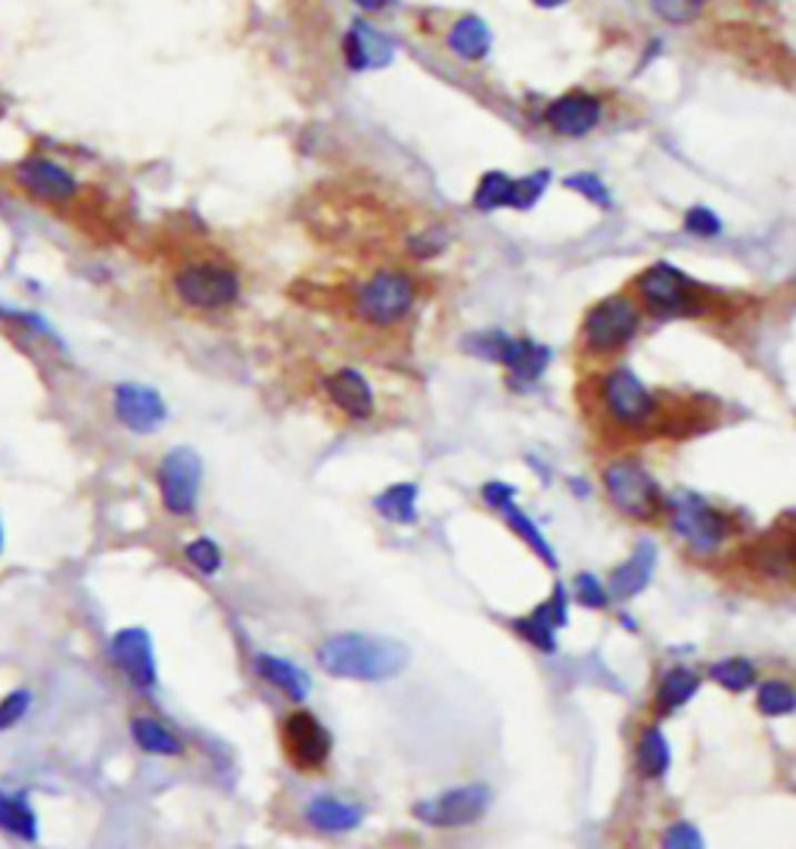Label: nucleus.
<instances>
[{
	"instance_id": "obj_1",
	"label": "nucleus",
	"mask_w": 796,
	"mask_h": 849,
	"mask_svg": "<svg viewBox=\"0 0 796 849\" xmlns=\"http://www.w3.org/2000/svg\"><path fill=\"white\" fill-rule=\"evenodd\" d=\"M318 663L333 678L386 681V678L405 673L407 663H411V650L395 638L343 631V635H330L328 641L318 647Z\"/></svg>"
},
{
	"instance_id": "obj_2",
	"label": "nucleus",
	"mask_w": 796,
	"mask_h": 849,
	"mask_svg": "<svg viewBox=\"0 0 796 849\" xmlns=\"http://www.w3.org/2000/svg\"><path fill=\"white\" fill-rule=\"evenodd\" d=\"M663 514L669 519L672 533L685 538L687 548L697 554H716L734 535V519L697 492H685V488L672 492Z\"/></svg>"
},
{
	"instance_id": "obj_3",
	"label": "nucleus",
	"mask_w": 796,
	"mask_h": 849,
	"mask_svg": "<svg viewBox=\"0 0 796 849\" xmlns=\"http://www.w3.org/2000/svg\"><path fill=\"white\" fill-rule=\"evenodd\" d=\"M172 293L181 305H188L193 312H224L240 300L243 283L231 265L200 259V262H184L174 267Z\"/></svg>"
},
{
	"instance_id": "obj_4",
	"label": "nucleus",
	"mask_w": 796,
	"mask_h": 849,
	"mask_svg": "<svg viewBox=\"0 0 796 849\" xmlns=\"http://www.w3.org/2000/svg\"><path fill=\"white\" fill-rule=\"evenodd\" d=\"M601 479L609 504L635 523H654L666 507L663 488L638 461H609Z\"/></svg>"
},
{
	"instance_id": "obj_5",
	"label": "nucleus",
	"mask_w": 796,
	"mask_h": 849,
	"mask_svg": "<svg viewBox=\"0 0 796 849\" xmlns=\"http://www.w3.org/2000/svg\"><path fill=\"white\" fill-rule=\"evenodd\" d=\"M417 302V283L405 271H376L355 293V315L371 327H395L411 315Z\"/></svg>"
},
{
	"instance_id": "obj_6",
	"label": "nucleus",
	"mask_w": 796,
	"mask_h": 849,
	"mask_svg": "<svg viewBox=\"0 0 796 849\" xmlns=\"http://www.w3.org/2000/svg\"><path fill=\"white\" fill-rule=\"evenodd\" d=\"M488 802H492V787L485 785V781H470V785L452 787V790H445L439 797L414 802L411 812L426 828L449 831V828L476 825L488 812Z\"/></svg>"
},
{
	"instance_id": "obj_7",
	"label": "nucleus",
	"mask_w": 796,
	"mask_h": 849,
	"mask_svg": "<svg viewBox=\"0 0 796 849\" xmlns=\"http://www.w3.org/2000/svg\"><path fill=\"white\" fill-rule=\"evenodd\" d=\"M638 300L654 312L656 317H682L701 312V296L694 283L669 262H654L635 281Z\"/></svg>"
},
{
	"instance_id": "obj_8",
	"label": "nucleus",
	"mask_w": 796,
	"mask_h": 849,
	"mask_svg": "<svg viewBox=\"0 0 796 849\" xmlns=\"http://www.w3.org/2000/svg\"><path fill=\"white\" fill-rule=\"evenodd\" d=\"M601 402L607 417L623 429H647L656 421V398L654 393L641 383L638 374H632L628 367L609 371L601 383Z\"/></svg>"
},
{
	"instance_id": "obj_9",
	"label": "nucleus",
	"mask_w": 796,
	"mask_h": 849,
	"mask_svg": "<svg viewBox=\"0 0 796 849\" xmlns=\"http://www.w3.org/2000/svg\"><path fill=\"white\" fill-rule=\"evenodd\" d=\"M159 498L162 507L174 514V517H190L197 511V498H200V483H203V461L200 455L181 445L165 452V457L159 461L157 471Z\"/></svg>"
},
{
	"instance_id": "obj_10",
	"label": "nucleus",
	"mask_w": 796,
	"mask_h": 849,
	"mask_svg": "<svg viewBox=\"0 0 796 849\" xmlns=\"http://www.w3.org/2000/svg\"><path fill=\"white\" fill-rule=\"evenodd\" d=\"M281 747L286 762L299 771H321L333 754L328 725L309 709H293L281 722Z\"/></svg>"
},
{
	"instance_id": "obj_11",
	"label": "nucleus",
	"mask_w": 796,
	"mask_h": 849,
	"mask_svg": "<svg viewBox=\"0 0 796 849\" xmlns=\"http://www.w3.org/2000/svg\"><path fill=\"white\" fill-rule=\"evenodd\" d=\"M641 327V309L625 296H609L585 315V346L597 355L625 348Z\"/></svg>"
},
{
	"instance_id": "obj_12",
	"label": "nucleus",
	"mask_w": 796,
	"mask_h": 849,
	"mask_svg": "<svg viewBox=\"0 0 796 849\" xmlns=\"http://www.w3.org/2000/svg\"><path fill=\"white\" fill-rule=\"evenodd\" d=\"M744 564L772 583L796 585V529H772L740 550Z\"/></svg>"
},
{
	"instance_id": "obj_13",
	"label": "nucleus",
	"mask_w": 796,
	"mask_h": 849,
	"mask_svg": "<svg viewBox=\"0 0 796 849\" xmlns=\"http://www.w3.org/2000/svg\"><path fill=\"white\" fill-rule=\"evenodd\" d=\"M112 411H115L119 424L128 426L138 436H150L169 421L165 398L153 386H143V383H119L112 390Z\"/></svg>"
},
{
	"instance_id": "obj_14",
	"label": "nucleus",
	"mask_w": 796,
	"mask_h": 849,
	"mask_svg": "<svg viewBox=\"0 0 796 849\" xmlns=\"http://www.w3.org/2000/svg\"><path fill=\"white\" fill-rule=\"evenodd\" d=\"M17 184L41 203H69L79 193V178L50 156H26L17 165Z\"/></svg>"
},
{
	"instance_id": "obj_15",
	"label": "nucleus",
	"mask_w": 796,
	"mask_h": 849,
	"mask_svg": "<svg viewBox=\"0 0 796 849\" xmlns=\"http://www.w3.org/2000/svg\"><path fill=\"white\" fill-rule=\"evenodd\" d=\"M110 650L115 666L122 669V676H125L134 688L150 691V688L157 685V657H153V641H150L147 629H138V626L119 629L112 635Z\"/></svg>"
},
{
	"instance_id": "obj_16",
	"label": "nucleus",
	"mask_w": 796,
	"mask_h": 849,
	"mask_svg": "<svg viewBox=\"0 0 796 849\" xmlns=\"http://www.w3.org/2000/svg\"><path fill=\"white\" fill-rule=\"evenodd\" d=\"M604 119V103L588 91H570L554 100L545 112L547 128L561 138H585Z\"/></svg>"
},
{
	"instance_id": "obj_17",
	"label": "nucleus",
	"mask_w": 796,
	"mask_h": 849,
	"mask_svg": "<svg viewBox=\"0 0 796 849\" xmlns=\"http://www.w3.org/2000/svg\"><path fill=\"white\" fill-rule=\"evenodd\" d=\"M324 393L328 398L343 411L345 417L352 421H367L374 414V390L364 374H359L355 367H340L324 380Z\"/></svg>"
},
{
	"instance_id": "obj_18",
	"label": "nucleus",
	"mask_w": 796,
	"mask_h": 849,
	"mask_svg": "<svg viewBox=\"0 0 796 849\" xmlns=\"http://www.w3.org/2000/svg\"><path fill=\"white\" fill-rule=\"evenodd\" d=\"M345 65L352 72H367V69H383L392 63V41L380 34L367 22H355L343 38Z\"/></svg>"
},
{
	"instance_id": "obj_19",
	"label": "nucleus",
	"mask_w": 796,
	"mask_h": 849,
	"mask_svg": "<svg viewBox=\"0 0 796 849\" xmlns=\"http://www.w3.org/2000/svg\"><path fill=\"white\" fill-rule=\"evenodd\" d=\"M656 569V548L651 542H641L638 548L632 550V557L623 560L609 573L607 592L613 600H632L635 595H641L647 583L654 579Z\"/></svg>"
},
{
	"instance_id": "obj_20",
	"label": "nucleus",
	"mask_w": 796,
	"mask_h": 849,
	"mask_svg": "<svg viewBox=\"0 0 796 849\" xmlns=\"http://www.w3.org/2000/svg\"><path fill=\"white\" fill-rule=\"evenodd\" d=\"M305 821L321 833H349L364 821V806L340 797H314L305 806Z\"/></svg>"
},
{
	"instance_id": "obj_21",
	"label": "nucleus",
	"mask_w": 796,
	"mask_h": 849,
	"mask_svg": "<svg viewBox=\"0 0 796 849\" xmlns=\"http://www.w3.org/2000/svg\"><path fill=\"white\" fill-rule=\"evenodd\" d=\"M547 362H551V348L535 343V340H516V336L504 340L498 358V364L511 371L514 383H535L545 374Z\"/></svg>"
},
{
	"instance_id": "obj_22",
	"label": "nucleus",
	"mask_w": 796,
	"mask_h": 849,
	"mask_svg": "<svg viewBox=\"0 0 796 849\" xmlns=\"http://www.w3.org/2000/svg\"><path fill=\"white\" fill-rule=\"evenodd\" d=\"M252 666H255V673H259L262 681L274 685V688L286 694L293 704H302V700L309 697V691H312V681H309V676L299 669L296 663L274 657V654H259Z\"/></svg>"
},
{
	"instance_id": "obj_23",
	"label": "nucleus",
	"mask_w": 796,
	"mask_h": 849,
	"mask_svg": "<svg viewBox=\"0 0 796 849\" xmlns=\"http://www.w3.org/2000/svg\"><path fill=\"white\" fill-rule=\"evenodd\" d=\"M701 691V676L687 666H672L669 673H663L659 685L654 691V709L659 716H672L678 709L694 700V694Z\"/></svg>"
},
{
	"instance_id": "obj_24",
	"label": "nucleus",
	"mask_w": 796,
	"mask_h": 849,
	"mask_svg": "<svg viewBox=\"0 0 796 849\" xmlns=\"http://www.w3.org/2000/svg\"><path fill=\"white\" fill-rule=\"evenodd\" d=\"M635 766H638L641 778L647 781H659L666 778V771L672 766V747L666 735L656 728V725H647L638 735V747H635Z\"/></svg>"
},
{
	"instance_id": "obj_25",
	"label": "nucleus",
	"mask_w": 796,
	"mask_h": 849,
	"mask_svg": "<svg viewBox=\"0 0 796 849\" xmlns=\"http://www.w3.org/2000/svg\"><path fill=\"white\" fill-rule=\"evenodd\" d=\"M445 44H449V50H452L454 57L476 63V60H483L485 53H488V48H492V32H488V26H485L480 17H461L452 26Z\"/></svg>"
},
{
	"instance_id": "obj_26",
	"label": "nucleus",
	"mask_w": 796,
	"mask_h": 849,
	"mask_svg": "<svg viewBox=\"0 0 796 849\" xmlns=\"http://www.w3.org/2000/svg\"><path fill=\"white\" fill-rule=\"evenodd\" d=\"M131 738L141 747L143 754L153 756H181L184 754V740L174 735L169 725L150 716H134L131 719Z\"/></svg>"
},
{
	"instance_id": "obj_27",
	"label": "nucleus",
	"mask_w": 796,
	"mask_h": 849,
	"mask_svg": "<svg viewBox=\"0 0 796 849\" xmlns=\"http://www.w3.org/2000/svg\"><path fill=\"white\" fill-rule=\"evenodd\" d=\"M376 514L390 519L395 526H414L417 523V483H395L383 488L374 498Z\"/></svg>"
},
{
	"instance_id": "obj_28",
	"label": "nucleus",
	"mask_w": 796,
	"mask_h": 849,
	"mask_svg": "<svg viewBox=\"0 0 796 849\" xmlns=\"http://www.w3.org/2000/svg\"><path fill=\"white\" fill-rule=\"evenodd\" d=\"M511 629H514L526 645L542 650V654H554V650H557V626H554V619L547 614L545 600L526 616H516L514 623H511Z\"/></svg>"
},
{
	"instance_id": "obj_29",
	"label": "nucleus",
	"mask_w": 796,
	"mask_h": 849,
	"mask_svg": "<svg viewBox=\"0 0 796 849\" xmlns=\"http://www.w3.org/2000/svg\"><path fill=\"white\" fill-rule=\"evenodd\" d=\"M501 514H504V519H507L511 533H514L520 542H526L530 550H535V557H542V564L551 566V569L557 566V554H554V548H551V542H547L545 533H542V526H538L526 511H520L516 504H511V507H507V511H501Z\"/></svg>"
},
{
	"instance_id": "obj_30",
	"label": "nucleus",
	"mask_w": 796,
	"mask_h": 849,
	"mask_svg": "<svg viewBox=\"0 0 796 849\" xmlns=\"http://www.w3.org/2000/svg\"><path fill=\"white\" fill-rule=\"evenodd\" d=\"M709 678L716 681L718 688H725V691L744 694L759 685V669L747 657H725V660L709 666Z\"/></svg>"
},
{
	"instance_id": "obj_31",
	"label": "nucleus",
	"mask_w": 796,
	"mask_h": 849,
	"mask_svg": "<svg viewBox=\"0 0 796 849\" xmlns=\"http://www.w3.org/2000/svg\"><path fill=\"white\" fill-rule=\"evenodd\" d=\"M0 831H7L17 840L34 843L41 828H38V816H34L29 802L10 797V794H0Z\"/></svg>"
},
{
	"instance_id": "obj_32",
	"label": "nucleus",
	"mask_w": 796,
	"mask_h": 849,
	"mask_svg": "<svg viewBox=\"0 0 796 849\" xmlns=\"http://www.w3.org/2000/svg\"><path fill=\"white\" fill-rule=\"evenodd\" d=\"M756 707L768 719H784L796 712V688L784 678H765L756 685Z\"/></svg>"
},
{
	"instance_id": "obj_33",
	"label": "nucleus",
	"mask_w": 796,
	"mask_h": 849,
	"mask_svg": "<svg viewBox=\"0 0 796 849\" xmlns=\"http://www.w3.org/2000/svg\"><path fill=\"white\" fill-rule=\"evenodd\" d=\"M511 193H514V178H507L504 172H488L473 193V205L480 212H495L511 205Z\"/></svg>"
},
{
	"instance_id": "obj_34",
	"label": "nucleus",
	"mask_w": 796,
	"mask_h": 849,
	"mask_svg": "<svg viewBox=\"0 0 796 849\" xmlns=\"http://www.w3.org/2000/svg\"><path fill=\"white\" fill-rule=\"evenodd\" d=\"M573 595L582 607H588V610H604L609 604V592L607 585L601 583L594 573H578L576 583H573Z\"/></svg>"
},
{
	"instance_id": "obj_35",
	"label": "nucleus",
	"mask_w": 796,
	"mask_h": 849,
	"mask_svg": "<svg viewBox=\"0 0 796 849\" xmlns=\"http://www.w3.org/2000/svg\"><path fill=\"white\" fill-rule=\"evenodd\" d=\"M547 181H551V172L526 174V178H516L514 193H511V209H532V205L542 200Z\"/></svg>"
},
{
	"instance_id": "obj_36",
	"label": "nucleus",
	"mask_w": 796,
	"mask_h": 849,
	"mask_svg": "<svg viewBox=\"0 0 796 849\" xmlns=\"http://www.w3.org/2000/svg\"><path fill=\"white\" fill-rule=\"evenodd\" d=\"M184 557L190 564L197 566L205 576H215L221 569V548L212 542V538H193L188 548H184Z\"/></svg>"
},
{
	"instance_id": "obj_37",
	"label": "nucleus",
	"mask_w": 796,
	"mask_h": 849,
	"mask_svg": "<svg viewBox=\"0 0 796 849\" xmlns=\"http://www.w3.org/2000/svg\"><path fill=\"white\" fill-rule=\"evenodd\" d=\"M663 849H706V843H703L701 828L682 818L663 831Z\"/></svg>"
},
{
	"instance_id": "obj_38",
	"label": "nucleus",
	"mask_w": 796,
	"mask_h": 849,
	"mask_svg": "<svg viewBox=\"0 0 796 849\" xmlns=\"http://www.w3.org/2000/svg\"><path fill=\"white\" fill-rule=\"evenodd\" d=\"M685 231L687 234L709 240V236L722 234V219H718L713 209H706V205H694V209H687L685 212Z\"/></svg>"
},
{
	"instance_id": "obj_39",
	"label": "nucleus",
	"mask_w": 796,
	"mask_h": 849,
	"mask_svg": "<svg viewBox=\"0 0 796 849\" xmlns=\"http://www.w3.org/2000/svg\"><path fill=\"white\" fill-rule=\"evenodd\" d=\"M566 188L582 193L585 200H592V203L601 205V209H607L609 205V190L597 174H585V172L573 174V178H566Z\"/></svg>"
},
{
	"instance_id": "obj_40",
	"label": "nucleus",
	"mask_w": 796,
	"mask_h": 849,
	"mask_svg": "<svg viewBox=\"0 0 796 849\" xmlns=\"http://www.w3.org/2000/svg\"><path fill=\"white\" fill-rule=\"evenodd\" d=\"M504 333H473L467 336V348L470 355H476V358H485V362H498L501 358V348H504Z\"/></svg>"
},
{
	"instance_id": "obj_41",
	"label": "nucleus",
	"mask_w": 796,
	"mask_h": 849,
	"mask_svg": "<svg viewBox=\"0 0 796 849\" xmlns=\"http://www.w3.org/2000/svg\"><path fill=\"white\" fill-rule=\"evenodd\" d=\"M29 704H32V694L29 691H10L3 700H0V731L19 725V719L29 712Z\"/></svg>"
},
{
	"instance_id": "obj_42",
	"label": "nucleus",
	"mask_w": 796,
	"mask_h": 849,
	"mask_svg": "<svg viewBox=\"0 0 796 849\" xmlns=\"http://www.w3.org/2000/svg\"><path fill=\"white\" fill-rule=\"evenodd\" d=\"M516 498V488L511 483H501V479H492L483 486V502L492 507V511H507Z\"/></svg>"
},
{
	"instance_id": "obj_43",
	"label": "nucleus",
	"mask_w": 796,
	"mask_h": 849,
	"mask_svg": "<svg viewBox=\"0 0 796 849\" xmlns=\"http://www.w3.org/2000/svg\"><path fill=\"white\" fill-rule=\"evenodd\" d=\"M566 604H570V595H566V588L557 583L554 588H551V598L545 600L547 614H551V619H554V626H557V629L570 623V607H566Z\"/></svg>"
},
{
	"instance_id": "obj_44",
	"label": "nucleus",
	"mask_w": 796,
	"mask_h": 849,
	"mask_svg": "<svg viewBox=\"0 0 796 849\" xmlns=\"http://www.w3.org/2000/svg\"><path fill=\"white\" fill-rule=\"evenodd\" d=\"M359 10H367V13H376V10H383V7H390L392 0H352Z\"/></svg>"
},
{
	"instance_id": "obj_45",
	"label": "nucleus",
	"mask_w": 796,
	"mask_h": 849,
	"mask_svg": "<svg viewBox=\"0 0 796 849\" xmlns=\"http://www.w3.org/2000/svg\"><path fill=\"white\" fill-rule=\"evenodd\" d=\"M538 7H545V10H551V7H561V3H566V0H535Z\"/></svg>"
},
{
	"instance_id": "obj_46",
	"label": "nucleus",
	"mask_w": 796,
	"mask_h": 849,
	"mask_svg": "<svg viewBox=\"0 0 796 849\" xmlns=\"http://www.w3.org/2000/svg\"><path fill=\"white\" fill-rule=\"evenodd\" d=\"M0 548H3V529H0Z\"/></svg>"
},
{
	"instance_id": "obj_47",
	"label": "nucleus",
	"mask_w": 796,
	"mask_h": 849,
	"mask_svg": "<svg viewBox=\"0 0 796 849\" xmlns=\"http://www.w3.org/2000/svg\"><path fill=\"white\" fill-rule=\"evenodd\" d=\"M687 3H703V0H687Z\"/></svg>"
}]
</instances>
